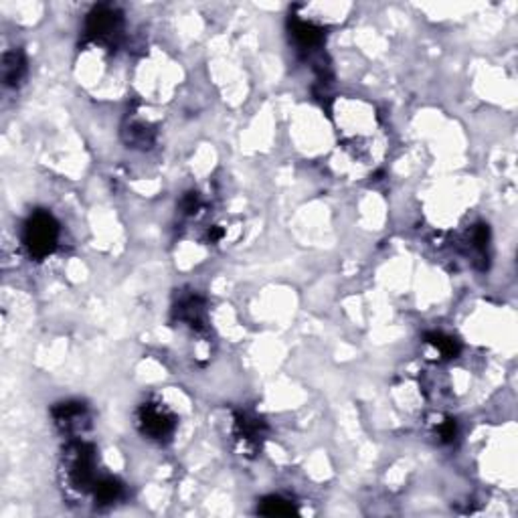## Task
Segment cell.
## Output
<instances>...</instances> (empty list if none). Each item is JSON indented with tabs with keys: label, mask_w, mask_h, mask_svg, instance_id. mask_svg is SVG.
Masks as SVG:
<instances>
[{
	"label": "cell",
	"mask_w": 518,
	"mask_h": 518,
	"mask_svg": "<svg viewBox=\"0 0 518 518\" xmlns=\"http://www.w3.org/2000/svg\"><path fill=\"white\" fill-rule=\"evenodd\" d=\"M430 343H432L443 356H454L458 352V345L454 343V338L449 336H443V334H432L430 336Z\"/></svg>",
	"instance_id": "cell-8"
},
{
	"label": "cell",
	"mask_w": 518,
	"mask_h": 518,
	"mask_svg": "<svg viewBox=\"0 0 518 518\" xmlns=\"http://www.w3.org/2000/svg\"><path fill=\"white\" fill-rule=\"evenodd\" d=\"M294 37H296L298 43L308 49V47H316V45L322 41V31L316 29V27H312V25H308V23H298L294 27Z\"/></svg>",
	"instance_id": "cell-5"
},
{
	"label": "cell",
	"mask_w": 518,
	"mask_h": 518,
	"mask_svg": "<svg viewBox=\"0 0 518 518\" xmlns=\"http://www.w3.org/2000/svg\"><path fill=\"white\" fill-rule=\"evenodd\" d=\"M140 428L152 439H162L171 435L174 430V419L171 413H166L158 405H146L140 411Z\"/></svg>",
	"instance_id": "cell-2"
},
{
	"label": "cell",
	"mask_w": 518,
	"mask_h": 518,
	"mask_svg": "<svg viewBox=\"0 0 518 518\" xmlns=\"http://www.w3.org/2000/svg\"><path fill=\"white\" fill-rule=\"evenodd\" d=\"M25 73V59L21 55V51H10L4 55L2 61V77L6 86H18V82L23 79Z\"/></svg>",
	"instance_id": "cell-4"
},
{
	"label": "cell",
	"mask_w": 518,
	"mask_h": 518,
	"mask_svg": "<svg viewBox=\"0 0 518 518\" xmlns=\"http://www.w3.org/2000/svg\"><path fill=\"white\" fill-rule=\"evenodd\" d=\"M122 486L114 480H101L97 486H95V498L99 502H114L120 494Z\"/></svg>",
	"instance_id": "cell-7"
},
{
	"label": "cell",
	"mask_w": 518,
	"mask_h": 518,
	"mask_svg": "<svg viewBox=\"0 0 518 518\" xmlns=\"http://www.w3.org/2000/svg\"><path fill=\"white\" fill-rule=\"evenodd\" d=\"M120 29V14L110 6H97L87 21V31L91 37L103 39L112 37Z\"/></svg>",
	"instance_id": "cell-3"
},
{
	"label": "cell",
	"mask_w": 518,
	"mask_h": 518,
	"mask_svg": "<svg viewBox=\"0 0 518 518\" xmlns=\"http://www.w3.org/2000/svg\"><path fill=\"white\" fill-rule=\"evenodd\" d=\"M296 513L294 506L282 498H267L263 500V506H261V515H267V517H288Z\"/></svg>",
	"instance_id": "cell-6"
},
{
	"label": "cell",
	"mask_w": 518,
	"mask_h": 518,
	"mask_svg": "<svg viewBox=\"0 0 518 518\" xmlns=\"http://www.w3.org/2000/svg\"><path fill=\"white\" fill-rule=\"evenodd\" d=\"M57 239H59V225L55 223L53 217L47 213H35L29 219L25 227V243L31 256L39 259L49 256L55 249Z\"/></svg>",
	"instance_id": "cell-1"
}]
</instances>
